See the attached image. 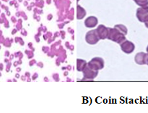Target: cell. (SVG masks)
Returning <instances> with one entry per match:
<instances>
[{
	"label": "cell",
	"mask_w": 148,
	"mask_h": 113,
	"mask_svg": "<svg viewBox=\"0 0 148 113\" xmlns=\"http://www.w3.org/2000/svg\"><path fill=\"white\" fill-rule=\"evenodd\" d=\"M121 48H122V50L125 53H131L132 52L134 51V45L132 43H131V42L127 40L124 43H122V45H121Z\"/></svg>",
	"instance_id": "cell-4"
},
{
	"label": "cell",
	"mask_w": 148,
	"mask_h": 113,
	"mask_svg": "<svg viewBox=\"0 0 148 113\" xmlns=\"http://www.w3.org/2000/svg\"><path fill=\"white\" fill-rule=\"evenodd\" d=\"M147 64L148 65V59H147Z\"/></svg>",
	"instance_id": "cell-10"
},
{
	"label": "cell",
	"mask_w": 148,
	"mask_h": 113,
	"mask_svg": "<svg viewBox=\"0 0 148 113\" xmlns=\"http://www.w3.org/2000/svg\"><path fill=\"white\" fill-rule=\"evenodd\" d=\"M145 26L148 28V20L145 22Z\"/></svg>",
	"instance_id": "cell-8"
},
{
	"label": "cell",
	"mask_w": 148,
	"mask_h": 113,
	"mask_svg": "<svg viewBox=\"0 0 148 113\" xmlns=\"http://www.w3.org/2000/svg\"><path fill=\"white\" fill-rule=\"evenodd\" d=\"M147 53H148V46H147Z\"/></svg>",
	"instance_id": "cell-9"
},
{
	"label": "cell",
	"mask_w": 148,
	"mask_h": 113,
	"mask_svg": "<svg viewBox=\"0 0 148 113\" xmlns=\"http://www.w3.org/2000/svg\"><path fill=\"white\" fill-rule=\"evenodd\" d=\"M97 30L88 32L86 35V40L90 44H95L98 41V34H97Z\"/></svg>",
	"instance_id": "cell-2"
},
{
	"label": "cell",
	"mask_w": 148,
	"mask_h": 113,
	"mask_svg": "<svg viewBox=\"0 0 148 113\" xmlns=\"http://www.w3.org/2000/svg\"><path fill=\"white\" fill-rule=\"evenodd\" d=\"M148 59V54L146 53H137L135 56V61L137 62V63L140 65H143V64H147V61Z\"/></svg>",
	"instance_id": "cell-3"
},
{
	"label": "cell",
	"mask_w": 148,
	"mask_h": 113,
	"mask_svg": "<svg viewBox=\"0 0 148 113\" xmlns=\"http://www.w3.org/2000/svg\"><path fill=\"white\" fill-rule=\"evenodd\" d=\"M137 17L142 22H145L148 20V8L140 7L137 10Z\"/></svg>",
	"instance_id": "cell-1"
},
{
	"label": "cell",
	"mask_w": 148,
	"mask_h": 113,
	"mask_svg": "<svg viewBox=\"0 0 148 113\" xmlns=\"http://www.w3.org/2000/svg\"><path fill=\"white\" fill-rule=\"evenodd\" d=\"M136 4L143 8H148V0H134Z\"/></svg>",
	"instance_id": "cell-7"
},
{
	"label": "cell",
	"mask_w": 148,
	"mask_h": 113,
	"mask_svg": "<svg viewBox=\"0 0 148 113\" xmlns=\"http://www.w3.org/2000/svg\"><path fill=\"white\" fill-rule=\"evenodd\" d=\"M97 33H98V34H99V36L101 37V38L102 39L106 38V37H107V35H108L107 29L102 25L99 26L98 29L97 30Z\"/></svg>",
	"instance_id": "cell-6"
},
{
	"label": "cell",
	"mask_w": 148,
	"mask_h": 113,
	"mask_svg": "<svg viewBox=\"0 0 148 113\" xmlns=\"http://www.w3.org/2000/svg\"><path fill=\"white\" fill-rule=\"evenodd\" d=\"M85 24L88 27H94L98 24V20L95 17H89L85 21Z\"/></svg>",
	"instance_id": "cell-5"
}]
</instances>
